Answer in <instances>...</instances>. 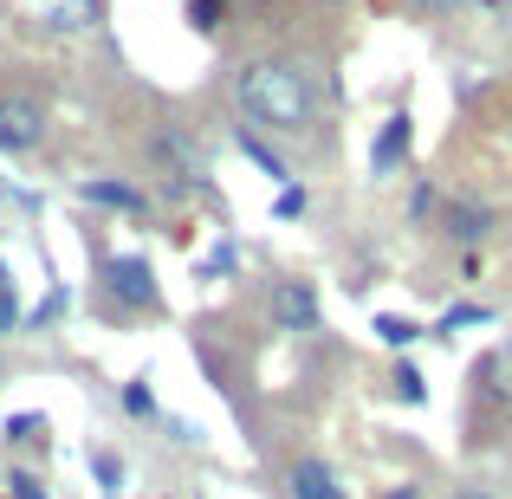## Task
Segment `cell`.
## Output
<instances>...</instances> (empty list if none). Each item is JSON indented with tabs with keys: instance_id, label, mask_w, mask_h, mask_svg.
Instances as JSON below:
<instances>
[{
	"instance_id": "cell-1",
	"label": "cell",
	"mask_w": 512,
	"mask_h": 499,
	"mask_svg": "<svg viewBox=\"0 0 512 499\" xmlns=\"http://www.w3.org/2000/svg\"><path fill=\"white\" fill-rule=\"evenodd\" d=\"M234 111L253 137H305L325 124V78L292 52H260L234 65Z\"/></svg>"
},
{
	"instance_id": "cell-2",
	"label": "cell",
	"mask_w": 512,
	"mask_h": 499,
	"mask_svg": "<svg viewBox=\"0 0 512 499\" xmlns=\"http://www.w3.org/2000/svg\"><path fill=\"white\" fill-rule=\"evenodd\" d=\"M46 143V104L33 91H0V156H33Z\"/></svg>"
},
{
	"instance_id": "cell-3",
	"label": "cell",
	"mask_w": 512,
	"mask_h": 499,
	"mask_svg": "<svg viewBox=\"0 0 512 499\" xmlns=\"http://www.w3.org/2000/svg\"><path fill=\"white\" fill-rule=\"evenodd\" d=\"M104 286H111V299L130 305V312H156V305H163L156 266L143 260V253H111V260H104Z\"/></svg>"
},
{
	"instance_id": "cell-4",
	"label": "cell",
	"mask_w": 512,
	"mask_h": 499,
	"mask_svg": "<svg viewBox=\"0 0 512 499\" xmlns=\"http://www.w3.org/2000/svg\"><path fill=\"white\" fill-rule=\"evenodd\" d=\"M150 163H156V175H169L175 188H188V182H201L208 175V163H201V150L188 143V130L182 124H150Z\"/></svg>"
},
{
	"instance_id": "cell-5",
	"label": "cell",
	"mask_w": 512,
	"mask_h": 499,
	"mask_svg": "<svg viewBox=\"0 0 512 499\" xmlns=\"http://www.w3.org/2000/svg\"><path fill=\"white\" fill-rule=\"evenodd\" d=\"M266 312H273L279 331H318V325H325V305H318V286H312V279H273Z\"/></svg>"
},
{
	"instance_id": "cell-6",
	"label": "cell",
	"mask_w": 512,
	"mask_h": 499,
	"mask_svg": "<svg viewBox=\"0 0 512 499\" xmlns=\"http://www.w3.org/2000/svg\"><path fill=\"white\" fill-rule=\"evenodd\" d=\"M286 499H350V487L338 480V467L318 461V454H299L286 467Z\"/></svg>"
},
{
	"instance_id": "cell-7",
	"label": "cell",
	"mask_w": 512,
	"mask_h": 499,
	"mask_svg": "<svg viewBox=\"0 0 512 499\" xmlns=\"http://www.w3.org/2000/svg\"><path fill=\"white\" fill-rule=\"evenodd\" d=\"M493 227H500V214H493L487 201H448V208H441V234H448L454 247H480Z\"/></svg>"
},
{
	"instance_id": "cell-8",
	"label": "cell",
	"mask_w": 512,
	"mask_h": 499,
	"mask_svg": "<svg viewBox=\"0 0 512 499\" xmlns=\"http://www.w3.org/2000/svg\"><path fill=\"white\" fill-rule=\"evenodd\" d=\"M409 143H415V117H409V111H389L383 130H376V143H370V169L389 175L402 156H409Z\"/></svg>"
},
{
	"instance_id": "cell-9",
	"label": "cell",
	"mask_w": 512,
	"mask_h": 499,
	"mask_svg": "<svg viewBox=\"0 0 512 499\" xmlns=\"http://www.w3.org/2000/svg\"><path fill=\"white\" fill-rule=\"evenodd\" d=\"M480 389H487L500 409H512V337H506V344H493L487 357H480Z\"/></svg>"
},
{
	"instance_id": "cell-10",
	"label": "cell",
	"mask_w": 512,
	"mask_h": 499,
	"mask_svg": "<svg viewBox=\"0 0 512 499\" xmlns=\"http://www.w3.org/2000/svg\"><path fill=\"white\" fill-rule=\"evenodd\" d=\"M78 195H85V201H104V208H130V214L150 208V201H143V188L111 182V175H91V182H78Z\"/></svg>"
},
{
	"instance_id": "cell-11",
	"label": "cell",
	"mask_w": 512,
	"mask_h": 499,
	"mask_svg": "<svg viewBox=\"0 0 512 499\" xmlns=\"http://www.w3.org/2000/svg\"><path fill=\"white\" fill-rule=\"evenodd\" d=\"M376 337H383L389 350H409L415 337H422V325H415V318H396V312H383V318H376Z\"/></svg>"
},
{
	"instance_id": "cell-12",
	"label": "cell",
	"mask_w": 512,
	"mask_h": 499,
	"mask_svg": "<svg viewBox=\"0 0 512 499\" xmlns=\"http://www.w3.org/2000/svg\"><path fill=\"white\" fill-rule=\"evenodd\" d=\"M240 150H247L253 163H260L266 175H273V182H292V175H286V163H279V156L266 150V137H253V130H240Z\"/></svg>"
},
{
	"instance_id": "cell-13",
	"label": "cell",
	"mask_w": 512,
	"mask_h": 499,
	"mask_svg": "<svg viewBox=\"0 0 512 499\" xmlns=\"http://www.w3.org/2000/svg\"><path fill=\"white\" fill-rule=\"evenodd\" d=\"M7 441H13V448H33V441L46 448V415H13V422H7Z\"/></svg>"
},
{
	"instance_id": "cell-14",
	"label": "cell",
	"mask_w": 512,
	"mask_h": 499,
	"mask_svg": "<svg viewBox=\"0 0 512 499\" xmlns=\"http://www.w3.org/2000/svg\"><path fill=\"white\" fill-rule=\"evenodd\" d=\"M188 26H195V33H214V26L227 20V0H188Z\"/></svg>"
},
{
	"instance_id": "cell-15",
	"label": "cell",
	"mask_w": 512,
	"mask_h": 499,
	"mask_svg": "<svg viewBox=\"0 0 512 499\" xmlns=\"http://www.w3.org/2000/svg\"><path fill=\"white\" fill-rule=\"evenodd\" d=\"M396 396L402 402H428V383H422V370H415V363H396Z\"/></svg>"
},
{
	"instance_id": "cell-16",
	"label": "cell",
	"mask_w": 512,
	"mask_h": 499,
	"mask_svg": "<svg viewBox=\"0 0 512 499\" xmlns=\"http://www.w3.org/2000/svg\"><path fill=\"white\" fill-rule=\"evenodd\" d=\"M124 409L137 415V422H150V415H156V396H150V383H143V376H137V383H124Z\"/></svg>"
},
{
	"instance_id": "cell-17",
	"label": "cell",
	"mask_w": 512,
	"mask_h": 499,
	"mask_svg": "<svg viewBox=\"0 0 512 499\" xmlns=\"http://www.w3.org/2000/svg\"><path fill=\"white\" fill-rule=\"evenodd\" d=\"M13 325H20V299H13V273L0 266V337H7Z\"/></svg>"
},
{
	"instance_id": "cell-18",
	"label": "cell",
	"mask_w": 512,
	"mask_h": 499,
	"mask_svg": "<svg viewBox=\"0 0 512 499\" xmlns=\"http://www.w3.org/2000/svg\"><path fill=\"white\" fill-rule=\"evenodd\" d=\"M487 318H493V312H487V305H454V312H448V318H441V325H435V331H441V337H454V325H487Z\"/></svg>"
},
{
	"instance_id": "cell-19",
	"label": "cell",
	"mask_w": 512,
	"mask_h": 499,
	"mask_svg": "<svg viewBox=\"0 0 512 499\" xmlns=\"http://www.w3.org/2000/svg\"><path fill=\"white\" fill-rule=\"evenodd\" d=\"M305 208H312V195H305V188H279V201H273V214H279V221H292V214H305Z\"/></svg>"
},
{
	"instance_id": "cell-20",
	"label": "cell",
	"mask_w": 512,
	"mask_h": 499,
	"mask_svg": "<svg viewBox=\"0 0 512 499\" xmlns=\"http://www.w3.org/2000/svg\"><path fill=\"white\" fill-rule=\"evenodd\" d=\"M91 467H98L104 493H117V487H124V467H117V454H91Z\"/></svg>"
},
{
	"instance_id": "cell-21",
	"label": "cell",
	"mask_w": 512,
	"mask_h": 499,
	"mask_svg": "<svg viewBox=\"0 0 512 499\" xmlns=\"http://www.w3.org/2000/svg\"><path fill=\"white\" fill-rule=\"evenodd\" d=\"M415 13H428V20H448V13H461L467 0H409Z\"/></svg>"
},
{
	"instance_id": "cell-22",
	"label": "cell",
	"mask_w": 512,
	"mask_h": 499,
	"mask_svg": "<svg viewBox=\"0 0 512 499\" xmlns=\"http://www.w3.org/2000/svg\"><path fill=\"white\" fill-rule=\"evenodd\" d=\"M7 487H13V499H46V487H39V474H13Z\"/></svg>"
},
{
	"instance_id": "cell-23",
	"label": "cell",
	"mask_w": 512,
	"mask_h": 499,
	"mask_svg": "<svg viewBox=\"0 0 512 499\" xmlns=\"http://www.w3.org/2000/svg\"><path fill=\"white\" fill-rule=\"evenodd\" d=\"M383 499H422V487H389Z\"/></svg>"
},
{
	"instance_id": "cell-24",
	"label": "cell",
	"mask_w": 512,
	"mask_h": 499,
	"mask_svg": "<svg viewBox=\"0 0 512 499\" xmlns=\"http://www.w3.org/2000/svg\"><path fill=\"white\" fill-rule=\"evenodd\" d=\"M448 499H493L487 487H461V493H448Z\"/></svg>"
}]
</instances>
